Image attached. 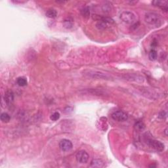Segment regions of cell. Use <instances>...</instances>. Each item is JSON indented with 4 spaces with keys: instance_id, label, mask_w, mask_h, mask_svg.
Segmentation results:
<instances>
[{
    "instance_id": "6da1fadb",
    "label": "cell",
    "mask_w": 168,
    "mask_h": 168,
    "mask_svg": "<svg viewBox=\"0 0 168 168\" xmlns=\"http://www.w3.org/2000/svg\"><path fill=\"white\" fill-rule=\"evenodd\" d=\"M144 20L148 24L154 26H160L162 22L159 14L152 12L146 13L144 16Z\"/></svg>"
},
{
    "instance_id": "7a4b0ae2",
    "label": "cell",
    "mask_w": 168,
    "mask_h": 168,
    "mask_svg": "<svg viewBox=\"0 0 168 168\" xmlns=\"http://www.w3.org/2000/svg\"><path fill=\"white\" fill-rule=\"evenodd\" d=\"M120 18L123 22L128 24H133L135 22V14L130 11H124L120 14Z\"/></svg>"
},
{
    "instance_id": "3957f363",
    "label": "cell",
    "mask_w": 168,
    "mask_h": 168,
    "mask_svg": "<svg viewBox=\"0 0 168 168\" xmlns=\"http://www.w3.org/2000/svg\"><path fill=\"white\" fill-rule=\"evenodd\" d=\"M86 75L89 78H95V79H103V80H110V76L107 74L99 71L89 70L86 73Z\"/></svg>"
},
{
    "instance_id": "277c9868",
    "label": "cell",
    "mask_w": 168,
    "mask_h": 168,
    "mask_svg": "<svg viewBox=\"0 0 168 168\" xmlns=\"http://www.w3.org/2000/svg\"><path fill=\"white\" fill-rule=\"evenodd\" d=\"M146 143L149 145L151 148L158 152H162L164 150V144L159 141L154 139H148L146 140Z\"/></svg>"
},
{
    "instance_id": "5b68a950",
    "label": "cell",
    "mask_w": 168,
    "mask_h": 168,
    "mask_svg": "<svg viewBox=\"0 0 168 168\" xmlns=\"http://www.w3.org/2000/svg\"><path fill=\"white\" fill-rule=\"evenodd\" d=\"M112 118L113 120L118 121V122H125L128 119V116L124 112L119 110V111L114 112L112 114Z\"/></svg>"
},
{
    "instance_id": "8992f818",
    "label": "cell",
    "mask_w": 168,
    "mask_h": 168,
    "mask_svg": "<svg viewBox=\"0 0 168 168\" xmlns=\"http://www.w3.org/2000/svg\"><path fill=\"white\" fill-rule=\"evenodd\" d=\"M76 159L80 163H86L89 160V156L88 153L85 150H80L76 154Z\"/></svg>"
},
{
    "instance_id": "52a82bcc",
    "label": "cell",
    "mask_w": 168,
    "mask_h": 168,
    "mask_svg": "<svg viewBox=\"0 0 168 168\" xmlns=\"http://www.w3.org/2000/svg\"><path fill=\"white\" fill-rule=\"evenodd\" d=\"M72 143L70 140L68 139H63L61 140L59 142V147L61 149V150L64 152H67V151L70 150L72 148Z\"/></svg>"
},
{
    "instance_id": "ba28073f",
    "label": "cell",
    "mask_w": 168,
    "mask_h": 168,
    "mask_svg": "<svg viewBox=\"0 0 168 168\" xmlns=\"http://www.w3.org/2000/svg\"><path fill=\"white\" fill-rule=\"evenodd\" d=\"M4 100L6 104L9 105L13 102L14 100V94L11 90H7L5 93V97H4Z\"/></svg>"
},
{
    "instance_id": "9c48e42d",
    "label": "cell",
    "mask_w": 168,
    "mask_h": 168,
    "mask_svg": "<svg viewBox=\"0 0 168 168\" xmlns=\"http://www.w3.org/2000/svg\"><path fill=\"white\" fill-rule=\"evenodd\" d=\"M91 167H103L105 166V162L100 159H95L91 161L89 165Z\"/></svg>"
},
{
    "instance_id": "30bf717a",
    "label": "cell",
    "mask_w": 168,
    "mask_h": 168,
    "mask_svg": "<svg viewBox=\"0 0 168 168\" xmlns=\"http://www.w3.org/2000/svg\"><path fill=\"white\" fill-rule=\"evenodd\" d=\"M152 4L155 6H158L161 7L163 11H167V2L165 1H154L152 2Z\"/></svg>"
},
{
    "instance_id": "8fae6325",
    "label": "cell",
    "mask_w": 168,
    "mask_h": 168,
    "mask_svg": "<svg viewBox=\"0 0 168 168\" xmlns=\"http://www.w3.org/2000/svg\"><path fill=\"white\" fill-rule=\"evenodd\" d=\"M57 15V12L56 10L53 9H50L47 10V11L46 12V16L49 18H55Z\"/></svg>"
},
{
    "instance_id": "7c38bea8",
    "label": "cell",
    "mask_w": 168,
    "mask_h": 168,
    "mask_svg": "<svg viewBox=\"0 0 168 168\" xmlns=\"http://www.w3.org/2000/svg\"><path fill=\"white\" fill-rule=\"evenodd\" d=\"M16 83H17V84L19 86L24 87L26 86L28 84V82H27V80L25 78L20 77L18 78L17 80H16Z\"/></svg>"
},
{
    "instance_id": "4fadbf2b",
    "label": "cell",
    "mask_w": 168,
    "mask_h": 168,
    "mask_svg": "<svg viewBox=\"0 0 168 168\" xmlns=\"http://www.w3.org/2000/svg\"><path fill=\"white\" fill-rule=\"evenodd\" d=\"M81 14L84 18H89L90 15V11L88 7H84L81 10Z\"/></svg>"
},
{
    "instance_id": "5bb4252c",
    "label": "cell",
    "mask_w": 168,
    "mask_h": 168,
    "mask_svg": "<svg viewBox=\"0 0 168 168\" xmlns=\"http://www.w3.org/2000/svg\"><path fill=\"white\" fill-rule=\"evenodd\" d=\"M11 120V117L7 113H2L1 114V120L4 123L9 122Z\"/></svg>"
},
{
    "instance_id": "9a60e30c",
    "label": "cell",
    "mask_w": 168,
    "mask_h": 168,
    "mask_svg": "<svg viewBox=\"0 0 168 168\" xmlns=\"http://www.w3.org/2000/svg\"><path fill=\"white\" fill-rule=\"evenodd\" d=\"M149 59L150 61H155L157 59V57H158V54H157V52L156 50L152 49L149 53Z\"/></svg>"
},
{
    "instance_id": "2e32d148",
    "label": "cell",
    "mask_w": 168,
    "mask_h": 168,
    "mask_svg": "<svg viewBox=\"0 0 168 168\" xmlns=\"http://www.w3.org/2000/svg\"><path fill=\"white\" fill-rule=\"evenodd\" d=\"M135 127L137 130L142 131L145 128V125H144V124L142 122H138L135 124Z\"/></svg>"
},
{
    "instance_id": "e0dca14e",
    "label": "cell",
    "mask_w": 168,
    "mask_h": 168,
    "mask_svg": "<svg viewBox=\"0 0 168 168\" xmlns=\"http://www.w3.org/2000/svg\"><path fill=\"white\" fill-rule=\"evenodd\" d=\"M51 120L52 121H57L58 120L59 118H60V114L59 112H55L53 113L51 116L50 117Z\"/></svg>"
},
{
    "instance_id": "ac0fdd59",
    "label": "cell",
    "mask_w": 168,
    "mask_h": 168,
    "mask_svg": "<svg viewBox=\"0 0 168 168\" xmlns=\"http://www.w3.org/2000/svg\"><path fill=\"white\" fill-rule=\"evenodd\" d=\"M111 5H110V4H106L105 5H104L103 6V11L105 12H107V11H110V10H111V8H110V7H111V6H110Z\"/></svg>"
},
{
    "instance_id": "d6986e66",
    "label": "cell",
    "mask_w": 168,
    "mask_h": 168,
    "mask_svg": "<svg viewBox=\"0 0 168 168\" xmlns=\"http://www.w3.org/2000/svg\"><path fill=\"white\" fill-rule=\"evenodd\" d=\"M152 46H154V47H155V46H156V45H157V42H156V40H154V41H153V42L152 43Z\"/></svg>"
}]
</instances>
